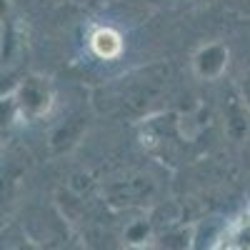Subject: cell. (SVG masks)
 <instances>
[{"instance_id": "obj_1", "label": "cell", "mask_w": 250, "mask_h": 250, "mask_svg": "<svg viewBox=\"0 0 250 250\" xmlns=\"http://www.w3.org/2000/svg\"><path fill=\"white\" fill-rule=\"evenodd\" d=\"M225 118V133L233 140H245L250 135V105L240 93H230L223 105Z\"/></svg>"}, {"instance_id": "obj_2", "label": "cell", "mask_w": 250, "mask_h": 250, "mask_svg": "<svg viewBox=\"0 0 250 250\" xmlns=\"http://www.w3.org/2000/svg\"><path fill=\"white\" fill-rule=\"evenodd\" d=\"M228 48L223 43H208L193 55V70L203 80H215L228 68Z\"/></svg>"}, {"instance_id": "obj_3", "label": "cell", "mask_w": 250, "mask_h": 250, "mask_svg": "<svg viewBox=\"0 0 250 250\" xmlns=\"http://www.w3.org/2000/svg\"><path fill=\"white\" fill-rule=\"evenodd\" d=\"M105 195L113 205H138L153 195V183L148 178H133L125 183H113L105 188Z\"/></svg>"}, {"instance_id": "obj_4", "label": "cell", "mask_w": 250, "mask_h": 250, "mask_svg": "<svg viewBox=\"0 0 250 250\" xmlns=\"http://www.w3.org/2000/svg\"><path fill=\"white\" fill-rule=\"evenodd\" d=\"M210 250H250V210L228 223Z\"/></svg>"}, {"instance_id": "obj_5", "label": "cell", "mask_w": 250, "mask_h": 250, "mask_svg": "<svg viewBox=\"0 0 250 250\" xmlns=\"http://www.w3.org/2000/svg\"><path fill=\"white\" fill-rule=\"evenodd\" d=\"M90 50L100 60H118L123 55V50H125L123 35L115 28H108V25L105 28H98L90 35Z\"/></svg>"}, {"instance_id": "obj_6", "label": "cell", "mask_w": 250, "mask_h": 250, "mask_svg": "<svg viewBox=\"0 0 250 250\" xmlns=\"http://www.w3.org/2000/svg\"><path fill=\"white\" fill-rule=\"evenodd\" d=\"M50 90L45 83L40 80H25V85L20 88V108L25 115H43L50 108Z\"/></svg>"}, {"instance_id": "obj_7", "label": "cell", "mask_w": 250, "mask_h": 250, "mask_svg": "<svg viewBox=\"0 0 250 250\" xmlns=\"http://www.w3.org/2000/svg\"><path fill=\"white\" fill-rule=\"evenodd\" d=\"M240 95L245 98V103L250 105V70L243 75V80H240Z\"/></svg>"}, {"instance_id": "obj_8", "label": "cell", "mask_w": 250, "mask_h": 250, "mask_svg": "<svg viewBox=\"0 0 250 250\" xmlns=\"http://www.w3.org/2000/svg\"><path fill=\"white\" fill-rule=\"evenodd\" d=\"M248 195H250V190H248Z\"/></svg>"}]
</instances>
